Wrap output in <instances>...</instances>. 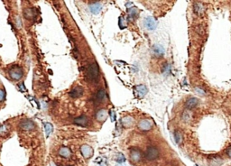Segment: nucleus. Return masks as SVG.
<instances>
[{"label":"nucleus","mask_w":231,"mask_h":166,"mask_svg":"<svg viewBox=\"0 0 231 166\" xmlns=\"http://www.w3.org/2000/svg\"><path fill=\"white\" fill-rule=\"evenodd\" d=\"M198 104H199V100L195 98H192L186 102V107L188 108H194L198 106Z\"/></svg>","instance_id":"15"},{"label":"nucleus","mask_w":231,"mask_h":166,"mask_svg":"<svg viewBox=\"0 0 231 166\" xmlns=\"http://www.w3.org/2000/svg\"><path fill=\"white\" fill-rule=\"evenodd\" d=\"M89 9L90 11L93 13V14H98L100 10H101V5L99 3H94V4H91L89 6Z\"/></svg>","instance_id":"16"},{"label":"nucleus","mask_w":231,"mask_h":166,"mask_svg":"<svg viewBox=\"0 0 231 166\" xmlns=\"http://www.w3.org/2000/svg\"><path fill=\"white\" fill-rule=\"evenodd\" d=\"M117 161H118L119 163H121V162H124L125 161V156H123V154L119 153L118 157L117 158Z\"/></svg>","instance_id":"26"},{"label":"nucleus","mask_w":231,"mask_h":166,"mask_svg":"<svg viewBox=\"0 0 231 166\" xmlns=\"http://www.w3.org/2000/svg\"><path fill=\"white\" fill-rule=\"evenodd\" d=\"M197 31L198 32L201 34H203L204 33H205V30H204V28L202 27V26H199L198 28H197Z\"/></svg>","instance_id":"27"},{"label":"nucleus","mask_w":231,"mask_h":166,"mask_svg":"<svg viewBox=\"0 0 231 166\" xmlns=\"http://www.w3.org/2000/svg\"><path fill=\"white\" fill-rule=\"evenodd\" d=\"M182 118L185 122H188L191 120V114L189 111H184L183 115H182Z\"/></svg>","instance_id":"24"},{"label":"nucleus","mask_w":231,"mask_h":166,"mask_svg":"<svg viewBox=\"0 0 231 166\" xmlns=\"http://www.w3.org/2000/svg\"><path fill=\"white\" fill-rule=\"evenodd\" d=\"M153 53H154V54L155 56H157V57H161V56H163V53H164V50H163V48L161 45L156 44V45H154V46L153 47Z\"/></svg>","instance_id":"11"},{"label":"nucleus","mask_w":231,"mask_h":166,"mask_svg":"<svg viewBox=\"0 0 231 166\" xmlns=\"http://www.w3.org/2000/svg\"><path fill=\"white\" fill-rule=\"evenodd\" d=\"M6 98V92L3 89H0V102H2L5 100Z\"/></svg>","instance_id":"25"},{"label":"nucleus","mask_w":231,"mask_h":166,"mask_svg":"<svg viewBox=\"0 0 231 166\" xmlns=\"http://www.w3.org/2000/svg\"><path fill=\"white\" fill-rule=\"evenodd\" d=\"M74 123L80 127H87L89 124V118L85 116H80L74 119Z\"/></svg>","instance_id":"9"},{"label":"nucleus","mask_w":231,"mask_h":166,"mask_svg":"<svg viewBox=\"0 0 231 166\" xmlns=\"http://www.w3.org/2000/svg\"><path fill=\"white\" fill-rule=\"evenodd\" d=\"M139 129L142 131H148L152 128V122L149 120H142L139 123Z\"/></svg>","instance_id":"10"},{"label":"nucleus","mask_w":231,"mask_h":166,"mask_svg":"<svg viewBox=\"0 0 231 166\" xmlns=\"http://www.w3.org/2000/svg\"><path fill=\"white\" fill-rule=\"evenodd\" d=\"M158 156H159V151H158V149L154 147V146L148 147L145 152V158L149 161L155 160Z\"/></svg>","instance_id":"3"},{"label":"nucleus","mask_w":231,"mask_h":166,"mask_svg":"<svg viewBox=\"0 0 231 166\" xmlns=\"http://www.w3.org/2000/svg\"><path fill=\"white\" fill-rule=\"evenodd\" d=\"M44 129H45V132H46V134L49 136V134L51 133L52 131V124H50V123H45L44 124Z\"/></svg>","instance_id":"21"},{"label":"nucleus","mask_w":231,"mask_h":166,"mask_svg":"<svg viewBox=\"0 0 231 166\" xmlns=\"http://www.w3.org/2000/svg\"><path fill=\"white\" fill-rule=\"evenodd\" d=\"M105 97H106V92H105V90L99 89L97 93V95H96V99H97V101L101 102L105 99Z\"/></svg>","instance_id":"18"},{"label":"nucleus","mask_w":231,"mask_h":166,"mask_svg":"<svg viewBox=\"0 0 231 166\" xmlns=\"http://www.w3.org/2000/svg\"><path fill=\"white\" fill-rule=\"evenodd\" d=\"M19 127L21 129L29 131V130H33L35 128V124L32 120H24L20 123Z\"/></svg>","instance_id":"4"},{"label":"nucleus","mask_w":231,"mask_h":166,"mask_svg":"<svg viewBox=\"0 0 231 166\" xmlns=\"http://www.w3.org/2000/svg\"><path fill=\"white\" fill-rule=\"evenodd\" d=\"M59 155L61 157H63V158H69L71 155V152L67 147H61L59 150Z\"/></svg>","instance_id":"13"},{"label":"nucleus","mask_w":231,"mask_h":166,"mask_svg":"<svg viewBox=\"0 0 231 166\" xmlns=\"http://www.w3.org/2000/svg\"><path fill=\"white\" fill-rule=\"evenodd\" d=\"M83 92H84V90L81 87H76L70 92V96L72 98H80L82 96Z\"/></svg>","instance_id":"8"},{"label":"nucleus","mask_w":231,"mask_h":166,"mask_svg":"<svg viewBox=\"0 0 231 166\" xmlns=\"http://www.w3.org/2000/svg\"><path fill=\"white\" fill-rule=\"evenodd\" d=\"M156 25H157L156 21L153 17L149 16V17H146L144 20V26L147 30H154V29H155Z\"/></svg>","instance_id":"5"},{"label":"nucleus","mask_w":231,"mask_h":166,"mask_svg":"<svg viewBox=\"0 0 231 166\" xmlns=\"http://www.w3.org/2000/svg\"><path fill=\"white\" fill-rule=\"evenodd\" d=\"M123 124L125 127H131L132 124H134V120L131 118V117H125V118H124V120H123Z\"/></svg>","instance_id":"20"},{"label":"nucleus","mask_w":231,"mask_h":166,"mask_svg":"<svg viewBox=\"0 0 231 166\" xmlns=\"http://www.w3.org/2000/svg\"><path fill=\"white\" fill-rule=\"evenodd\" d=\"M80 152L82 153V155L85 158H89L91 157V155L93 153V150L90 146H89V145L87 144H83L82 146L80 147Z\"/></svg>","instance_id":"6"},{"label":"nucleus","mask_w":231,"mask_h":166,"mask_svg":"<svg viewBox=\"0 0 231 166\" xmlns=\"http://www.w3.org/2000/svg\"><path fill=\"white\" fill-rule=\"evenodd\" d=\"M174 139L176 141L177 143H181L182 141V134L179 133V132H176L175 134H174Z\"/></svg>","instance_id":"23"},{"label":"nucleus","mask_w":231,"mask_h":166,"mask_svg":"<svg viewBox=\"0 0 231 166\" xmlns=\"http://www.w3.org/2000/svg\"><path fill=\"white\" fill-rule=\"evenodd\" d=\"M227 154L229 155V157H231V149H229V150L227 151Z\"/></svg>","instance_id":"29"},{"label":"nucleus","mask_w":231,"mask_h":166,"mask_svg":"<svg viewBox=\"0 0 231 166\" xmlns=\"http://www.w3.org/2000/svg\"><path fill=\"white\" fill-rule=\"evenodd\" d=\"M96 117L99 121H105L106 118L108 117V113L105 109H100L97 112V115H96Z\"/></svg>","instance_id":"12"},{"label":"nucleus","mask_w":231,"mask_h":166,"mask_svg":"<svg viewBox=\"0 0 231 166\" xmlns=\"http://www.w3.org/2000/svg\"><path fill=\"white\" fill-rule=\"evenodd\" d=\"M6 131V127L5 126H2V127H0V134H4V132Z\"/></svg>","instance_id":"28"},{"label":"nucleus","mask_w":231,"mask_h":166,"mask_svg":"<svg viewBox=\"0 0 231 166\" xmlns=\"http://www.w3.org/2000/svg\"><path fill=\"white\" fill-rule=\"evenodd\" d=\"M36 13H35V10L33 9V8H27L25 10V12H24V15L26 19H33L35 16Z\"/></svg>","instance_id":"14"},{"label":"nucleus","mask_w":231,"mask_h":166,"mask_svg":"<svg viewBox=\"0 0 231 166\" xmlns=\"http://www.w3.org/2000/svg\"><path fill=\"white\" fill-rule=\"evenodd\" d=\"M86 76H87V79L90 81H96L99 79V66L96 62H94V63L90 64L88 67Z\"/></svg>","instance_id":"1"},{"label":"nucleus","mask_w":231,"mask_h":166,"mask_svg":"<svg viewBox=\"0 0 231 166\" xmlns=\"http://www.w3.org/2000/svg\"><path fill=\"white\" fill-rule=\"evenodd\" d=\"M128 15H129V17H130L131 19L135 18V15H137V10H136L135 8H134V7H132L131 9L128 10Z\"/></svg>","instance_id":"22"},{"label":"nucleus","mask_w":231,"mask_h":166,"mask_svg":"<svg viewBox=\"0 0 231 166\" xmlns=\"http://www.w3.org/2000/svg\"><path fill=\"white\" fill-rule=\"evenodd\" d=\"M8 73H9V76L11 77V79L15 80H19L23 77V70L18 66H15L11 68L9 70Z\"/></svg>","instance_id":"2"},{"label":"nucleus","mask_w":231,"mask_h":166,"mask_svg":"<svg viewBox=\"0 0 231 166\" xmlns=\"http://www.w3.org/2000/svg\"><path fill=\"white\" fill-rule=\"evenodd\" d=\"M135 89H136V91H137L139 94H140V96H144L145 93H146V91H147V89H146V88H145V86H144V85H139V86H136L135 87Z\"/></svg>","instance_id":"19"},{"label":"nucleus","mask_w":231,"mask_h":166,"mask_svg":"<svg viewBox=\"0 0 231 166\" xmlns=\"http://www.w3.org/2000/svg\"><path fill=\"white\" fill-rule=\"evenodd\" d=\"M193 7H194V12L196 14H199V15L202 14L205 10V6L201 3H196Z\"/></svg>","instance_id":"17"},{"label":"nucleus","mask_w":231,"mask_h":166,"mask_svg":"<svg viewBox=\"0 0 231 166\" xmlns=\"http://www.w3.org/2000/svg\"><path fill=\"white\" fill-rule=\"evenodd\" d=\"M50 166H56V164H55L54 162H51V164H50Z\"/></svg>","instance_id":"30"},{"label":"nucleus","mask_w":231,"mask_h":166,"mask_svg":"<svg viewBox=\"0 0 231 166\" xmlns=\"http://www.w3.org/2000/svg\"><path fill=\"white\" fill-rule=\"evenodd\" d=\"M141 156L142 154L140 153L139 150L137 149H133L130 153V158H131V161L134 162H137L141 160Z\"/></svg>","instance_id":"7"}]
</instances>
